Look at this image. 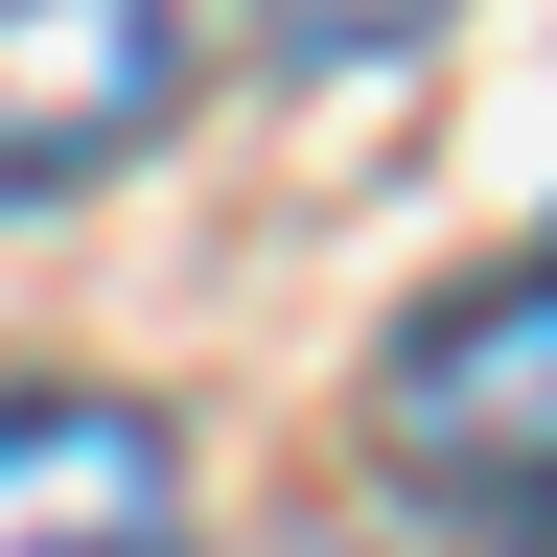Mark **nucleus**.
Returning a JSON list of instances; mask_svg holds the SVG:
<instances>
[{
	"mask_svg": "<svg viewBox=\"0 0 557 557\" xmlns=\"http://www.w3.org/2000/svg\"><path fill=\"white\" fill-rule=\"evenodd\" d=\"M0 557H186V465L139 395H0Z\"/></svg>",
	"mask_w": 557,
	"mask_h": 557,
	"instance_id": "7ed1b4c3",
	"label": "nucleus"
},
{
	"mask_svg": "<svg viewBox=\"0 0 557 557\" xmlns=\"http://www.w3.org/2000/svg\"><path fill=\"white\" fill-rule=\"evenodd\" d=\"M372 442H395V487H442L465 534L557 557V256L442 278V302L372 348Z\"/></svg>",
	"mask_w": 557,
	"mask_h": 557,
	"instance_id": "f257e3e1",
	"label": "nucleus"
},
{
	"mask_svg": "<svg viewBox=\"0 0 557 557\" xmlns=\"http://www.w3.org/2000/svg\"><path fill=\"white\" fill-rule=\"evenodd\" d=\"M186 0H0V186H116L186 116Z\"/></svg>",
	"mask_w": 557,
	"mask_h": 557,
	"instance_id": "f03ea898",
	"label": "nucleus"
},
{
	"mask_svg": "<svg viewBox=\"0 0 557 557\" xmlns=\"http://www.w3.org/2000/svg\"><path fill=\"white\" fill-rule=\"evenodd\" d=\"M256 24H278V70H372V47L418 24V0H256Z\"/></svg>",
	"mask_w": 557,
	"mask_h": 557,
	"instance_id": "20e7f679",
	"label": "nucleus"
}]
</instances>
